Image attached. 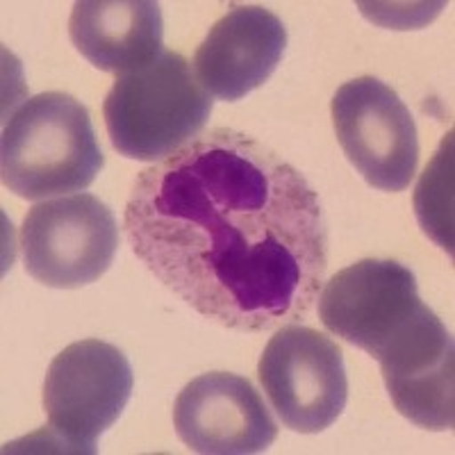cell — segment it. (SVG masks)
<instances>
[{
	"instance_id": "cell-7",
	"label": "cell",
	"mask_w": 455,
	"mask_h": 455,
	"mask_svg": "<svg viewBox=\"0 0 455 455\" xmlns=\"http://www.w3.org/2000/svg\"><path fill=\"white\" fill-rule=\"evenodd\" d=\"M332 125L348 162L380 192H403L417 173L419 140L405 103L383 80L364 76L332 96Z\"/></svg>"
},
{
	"instance_id": "cell-1",
	"label": "cell",
	"mask_w": 455,
	"mask_h": 455,
	"mask_svg": "<svg viewBox=\"0 0 455 455\" xmlns=\"http://www.w3.org/2000/svg\"><path fill=\"white\" fill-rule=\"evenodd\" d=\"M124 228L166 290L233 331L303 319L326 278L319 194L296 166L237 130H210L141 171Z\"/></svg>"
},
{
	"instance_id": "cell-5",
	"label": "cell",
	"mask_w": 455,
	"mask_h": 455,
	"mask_svg": "<svg viewBox=\"0 0 455 455\" xmlns=\"http://www.w3.org/2000/svg\"><path fill=\"white\" fill-rule=\"evenodd\" d=\"M271 408L287 428L315 435L331 428L348 401L344 355L331 337L300 323H284L258 364Z\"/></svg>"
},
{
	"instance_id": "cell-13",
	"label": "cell",
	"mask_w": 455,
	"mask_h": 455,
	"mask_svg": "<svg viewBox=\"0 0 455 455\" xmlns=\"http://www.w3.org/2000/svg\"><path fill=\"white\" fill-rule=\"evenodd\" d=\"M442 141L435 160L426 166V173L417 187V217L426 233L440 243L442 249L453 253V156H451V140Z\"/></svg>"
},
{
	"instance_id": "cell-3",
	"label": "cell",
	"mask_w": 455,
	"mask_h": 455,
	"mask_svg": "<svg viewBox=\"0 0 455 455\" xmlns=\"http://www.w3.org/2000/svg\"><path fill=\"white\" fill-rule=\"evenodd\" d=\"M112 146L140 162L166 160L196 140L212 114V96L178 52L116 76L103 105Z\"/></svg>"
},
{
	"instance_id": "cell-2",
	"label": "cell",
	"mask_w": 455,
	"mask_h": 455,
	"mask_svg": "<svg viewBox=\"0 0 455 455\" xmlns=\"http://www.w3.org/2000/svg\"><path fill=\"white\" fill-rule=\"evenodd\" d=\"M103 166L89 109L68 93L32 96L3 128V185L28 201L83 192Z\"/></svg>"
},
{
	"instance_id": "cell-12",
	"label": "cell",
	"mask_w": 455,
	"mask_h": 455,
	"mask_svg": "<svg viewBox=\"0 0 455 455\" xmlns=\"http://www.w3.org/2000/svg\"><path fill=\"white\" fill-rule=\"evenodd\" d=\"M68 35L93 67L121 76L160 55L164 23L150 0H80Z\"/></svg>"
},
{
	"instance_id": "cell-4",
	"label": "cell",
	"mask_w": 455,
	"mask_h": 455,
	"mask_svg": "<svg viewBox=\"0 0 455 455\" xmlns=\"http://www.w3.org/2000/svg\"><path fill=\"white\" fill-rule=\"evenodd\" d=\"M132 367L124 351L100 339H83L64 348L44 380L46 451L96 453L99 437L119 421L132 396Z\"/></svg>"
},
{
	"instance_id": "cell-8",
	"label": "cell",
	"mask_w": 455,
	"mask_h": 455,
	"mask_svg": "<svg viewBox=\"0 0 455 455\" xmlns=\"http://www.w3.org/2000/svg\"><path fill=\"white\" fill-rule=\"evenodd\" d=\"M453 337L421 303L376 351L385 387L405 419L428 430L455 424Z\"/></svg>"
},
{
	"instance_id": "cell-10",
	"label": "cell",
	"mask_w": 455,
	"mask_h": 455,
	"mask_svg": "<svg viewBox=\"0 0 455 455\" xmlns=\"http://www.w3.org/2000/svg\"><path fill=\"white\" fill-rule=\"evenodd\" d=\"M417 278L394 259H360L337 271L319 294V319L335 337L376 355L417 307Z\"/></svg>"
},
{
	"instance_id": "cell-9",
	"label": "cell",
	"mask_w": 455,
	"mask_h": 455,
	"mask_svg": "<svg viewBox=\"0 0 455 455\" xmlns=\"http://www.w3.org/2000/svg\"><path fill=\"white\" fill-rule=\"evenodd\" d=\"M182 442L205 455L262 453L278 437V426L249 378L226 371L203 373L187 383L173 405Z\"/></svg>"
},
{
	"instance_id": "cell-11",
	"label": "cell",
	"mask_w": 455,
	"mask_h": 455,
	"mask_svg": "<svg viewBox=\"0 0 455 455\" xmlns=\"http://www.w3.org/2000/svg\"><path fill=\"white\" fill-rule=\"evenodd\" d=\"M287 28L274 12L242 5L221 16L194 55L198 83L223 100L262 87L283 60Z\"/></svg>"
},
{
	"instance_id": "cell-6",
	"label": "cell",
	"mask_w": 455,
	"mask_h": 455,
	"mask_svg": "<svg viewBox=\"0 0 455 455\" xmlns=\"http://www.w3.org/2000/svg\"><path fill=\"white\" fill-rule=\"evenodd\" d=\"M119 249V223L92 194L36 203L21 228L26 271L55 290L92 284L112 267Z\"/></svg>"
}]
</instances>
